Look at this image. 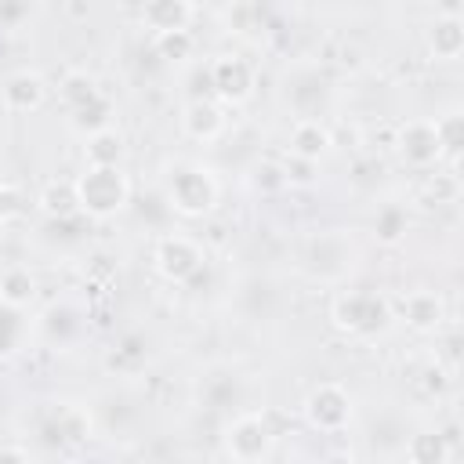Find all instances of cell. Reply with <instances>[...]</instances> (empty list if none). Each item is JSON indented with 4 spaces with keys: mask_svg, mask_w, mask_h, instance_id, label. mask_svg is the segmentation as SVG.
Masks as SVG:
<instances>
[{
    "mask_svg": "<svg viewBox=\"0 0 464 464\" xmlns=\"http://www.w3.org/2000/svg\"><path fill=\"white\" fill-rule=\"evenodd\" d=\"M76 207L94 218H105L127 203V178L116 167H91L76 185Z\"/></svg>",
    "mask_w": 464,
    "mask_h": 464,
    "instance_id": "cell-1",
    "label": "cell"
},
{
    "mask_svg": "<svg viewBox=\"0 0 464 464\" xmlns=\"http://www.w3.org/2000/svg\"><path fill=\"white\" fill-rule=\"evenodd\" d=\"M214 196H218V188H214L210 174L199 170V167H185V170H178V174L170 178V203H174L178 210H185V214H203V210H210V207H214Z\"/></svg>",
    "mask_w": 464,
    "mask_h": 464,
    "instance_id": "cell-2",
    "label": "cell"
},
{
    "mask_svg": "<svg viewBox=\"0 0 464 464\" xmlns=\"http://www.w3.org/2000/svg\"><path fill=\"white\" fill-rule=\"evenodd\" d=\"M334 319H337V326H344L348 334H370V330H381V326H384L388 308H384V301L373 297V294H348V297L337 301Z\"/></svg>",
    "mask_w": 464,
    "mask_h": 464,
    "instance_id": "cell-3",
    "label": "cell"
},
{
    "mask_svg": "<svg viewBox=\"0 0 464 464\" xmlns=\"http://www.w3.org/2000/svg\"><path fill=\"white\" fill-rule=\"evenodd\" d=\"M203 254L188 236H163L156 246V265L167 279H188L199 268Z\"/></svg>",
    "mask_w": 464,
    "mask_h": 464,
    "instance_id": "cell-4",
    "label": "cell"
},
{
    "mask_svg": "<svg viewBox=\"0 0 464 464\" xmlns=\"http://www.w3.org/2000/svg\"><path fill=\"white\" fill-rule=\"evenodd\" d=\"M268 446H272V435H268V428H265L261 417H239V420L228 428V453H232L236 460H243V464L265 457Z\"/></svg>",
    "mask_w": 464,
    "mask_h": 464,
    "instance_id": "cell-5",
    "label": "cell"
},
{
    "mask_svg": "<svg viewBox=\"0 0 464 464\" xmlns=\"http://www.w3.org/2000/svg\"><path fill=\"white\" fill-rule=\"evenodd\" d=\"M348 413H352L348 395L337 384H323L308 395V417L315 428H341L348 420Z\"/></svg>",
    "mask_w": 464,
    "mask_h": 464,
    "instance_id": "cell-6",
    "label": "cell"
},
{
    "mask_svg": "<svg viewBox=\"0 0 464 464\" xmlns=\"http://www.w3.org/2000/svg\"><path fill=\"white\" fill-rule=\"evenodd\" d=\"M210 83L221 98L228 102H243L250 94V65L243 58H218L210 65Z\"/></svg>",
    "mask_w": 464,
    "mask_h": 464,
    "instance_id": "cell-7",
    "label": "cell"
},
{
    "mask_svg": "<svg viewBox=\"0 0 464 464\" xmlns=\"http://www.w3.org/2000/svg\"><path fill=\"white\" fill-rule=\"evenodd\" d=\"M399 149H402V156H406L410 163H431V160H439L442 145H439L435 123H406Z\"/></svg>",
    "mask_w": 464,
    "mask_h": 464,
    "instance_id": "cell-8",
    "label": "cell"
},
{
    "mask_svg": "<svg viewBox=\"0 0 464 464\" xmlns=\"http://www.w3.org/2000/svg\"><path fill=\"white\" fill-rule=\"evenodd\" d=\"M4 102H7L11 109H36V105L44 102V80L33 76V72L11 76L7 87H4Z\"/></svg>",
    "mask_w": 464,
    "mask_h": 464,
    "instance_id": "cell-9",
    "label": "cell"
},
{
    "mask_svg": "<svg viewBox=\"0 0 464 464\" xmlns=\"http://www.w3.org/2000/svg\"><path fill=\"white\" fill-rule=\"evenodd\" d=\"M326 145H330V134H326L315 120H301V123L294 127V138H290V152H294V156L315 160L319 152H326Z\"/></svg>",
    "mask_w": 464,
    "mask_h": 464,
    "instance_id": "cell-10",
    "label": "cell"
},
{
    "mask_svg": "<svg viewBox=\"0 0 464 464\" xmlns=\"http://www.w3.org/2000/svg\"><path fill=\"white\" fill-rule=\"evenodd\" d=\"M406 453H410V460H413V464H442V460H446V453H450V446L442 442V435H439V431H420V435H413V439H410Z\"/></svg>",
    "mask_w": 464,
    "mask_h": 464,
    "instance_id": "cell-11",
    "label": "cell"
},
{
    "mask_svg": "<svg viewBox=\"0 0 464 464\" xmlns=\"http://www.w3.org/2000/svg\"><path fill=\"white\" fill-rule=\"evenodd\" d=\"M185 127H188V134H196V138H214V134L221 130V112H218L210 102H192V105L185 109Z\"/></svg>",
    "mask_w": 464,
    "mask_h": 464,
    "instance_id": "cell-12",
    "label": "cell"
},
{
    "mask_svg": "<svg viewBox=\"0 0 464 464\" xmlns=\"http://www.w3.org/2000/svg\"><path fill=\"white\" fill-rule=\"evenodd\" d=\"M406 319H410L417 330H431V326H439V319H442V304H439V297H435V294H413V297L406 301Z\"/></svg>",
    "mask_w": 464,
    "mask_h": 464,
    "instance_id": "cell-13",
    "label": "cell"
},
{
    "mask_svg": "<svg viewBox=\"0 0 464 464\" xmlns=\"http://www.w3.org/2000/svg\"><path fill=\"white\" fill-rule=\"evenodd\" d=\"M120 152H123V145H120V134L116 130H98L94 138H91V145H87V156H91V167H116V160H120Z\"/></svg>",
    "mask_w": 464,
    "mask_h": 464,
    "instance_id": "cell-14",
    "label": "cell"
},
{
    "mask_svg": "<svg viewBox=\"0 0 464 464\" xmlns=\"http://www.w3.org/2000/svg\"><path fill=\"white\" fill-rule=\"evenodd\" d=\"M145 18H149L160 33H174V29H185L188 7H185V4H152V7H145Z\"/></svg>",
    "mask_w": 464,
    "mask_h": 464,
    "instance_id": "cell-15",
    "label": "cell"
},
{
    "mask_svg": "<svg viewBox=\"0 0 464 464\" xmlns=\"http://www.w3.org/2000/svg\"><path fill=\"white\" fill-rule=\"evenodd\" d=\"M62 98L72 105V112H80V109H87L91 102H98L102 94L94 91V80H91V76H80V72H76V76H69V80H65Z\"/></svg>",
    "mask_w": 464,
    "mask_h": 464,
    "instance_id": "cell-16",
    "label": "cell"
},
{
    "mask_svg": "<svg viewBox=\"0 0 464 464\" xmlns=\"http://www.w3.org/2000/svg\"><path fill=\"white\" fill-rule=\"evenodd\" d=\"M0 297H4V304H22V301H29L33 297V276L29 272H22V268H11L7 276H4V283H0Z\"/></svg>",
    "mask_w": 464,
    "mask_h": 464,
    "instance_id": "cell-17",
    "label": "cell"
},
{
    "mask_svg": "<svg viewBox=\"0 0 464 464\" xmlns=\"http://www.w3.org/2000/svg\"><path fill=\"white\" fill-rule=\"evenodd\" d=\"M44 210H47V214H58V218L72 214V210H76V188H72L69 181L47 185V188H44Z\"/></svg>",
    "mask_w": 464,
    "mask_h": 464,
    "instance_id": "cell-18",
    "label": "cell"
},
{
    "mask_svg": "<svg viewBox=\"0 0 464 464\" xmlns=\"http://www.w3.org/2000/svg\"><path fill=\"white\" fill-rule=\"evenodd\" d=\"M460 44H464V33H460L457 22H442V25H435V33H431V47H435V54H442V58H457Z\"/></svg>",
    "mask_w": 464,
    "mask_h": 464,
    "instance_id": "cell-19",
    "label": "cell"
},
{
    "mask_svg": "<svg viewBox=\"0 0 464 464\" xmlns=\"http://www.w3.org/2000/svg\"><path fill=\"white\" fill-rule=\"evenodd\" d=\"M18 334H22V315H18V308L0 301V355H7V352L18 344Z\"/></svg>",
    "mask_w": 464,
    "mask_h": 464,
    "instance_id": "cell-20",
    "label": "cell"
},
{
    "mask_svg": "<svg viewBox=\"0 0 464 464\" xmlns=\"http://www.w3.org/2000/svg\"><path fill=\"white\" fill-rule=\"evenodd\" d=\"M406 232V214L399 210V207H388V210H381V218H377V236L381 239H399Z\"/></svg>",
    "mask_w": 464,
    "mask_h": 464,
    "instance_id": "cell-21",
    "label": "cell"
},
{
    "mask_svg": "<svg viewBox=\"0 0 464 464\" xmlns=\"http://www.w3.org/2000/svg\"><path fill=\"white\" fill-rule=\"evenodd\" d=\"M160 47L167 51V54H185L188 47H192V36L185 33V29H174V33H160Z\"/></svg>",
    "mask_w": 464,
    "mask_h": 464,
    "instance_id": "cell-22",
    "label": "cell"
},
{
    "mask_svg": "<svg viewBox=\"0 0 464 464\" xmlns=\"http://www.w3.org/2000/svg\"><path fill=\"white\" fill-rule=\"evenodd\" d=\"M18 210H22V196H18L14 188L0 185V218H11V214H18Z\"/></svg>",
    "mask_w": 464,
    "mask_h": 464,
    "instance_id": "cell-23",
    "label": "cell"
},
{
    "mask_svg": "<svg viewBox=\"0 0 464 464\" xmlns=\"http://www.w3.org/2000/svg\"><path fill=\"white\" fill-rule=\"evenodd\" d=\"M428 192H431V196H453V181L442 178V174H435V178L428 181Z\"/></svg>",
    "mask_w": 464,
    "mask_h": 464,
    "instance_id": "cell-24",
    "label": "cell"
},
{
    "mask_svg": "<svg viewBox=\"0 0 464 464\" xmlns=\"http://www.w3.org/2000/svg\"><path fill=\"white\" fill-rule=\"evenodd\" d=\"M0 464H29V457L18 446H0Z\"/></svg>",
    "mask_w": 464,
    "mask_h": 464,
    "instance_id": "cell-25",
    "label": "cell"
},
{
    "mask_svg": "<svg viewBox=\"0 0 464 464\" xmlns=\"http://www.w3.org/2000/svg\"><path fill=\"white\" fill-rule=\"evenodd\" d=\"M0 130H4V105H0Z\"/></svg>",
    "mask_w": 464,
    "mask_h": 464,
    "instance_id": "cell-26",
    "label": "cell"
}]
</instances>
